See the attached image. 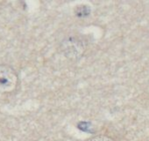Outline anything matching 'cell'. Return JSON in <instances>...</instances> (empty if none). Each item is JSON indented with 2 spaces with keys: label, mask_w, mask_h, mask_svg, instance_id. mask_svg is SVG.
Segmentation results:
<instances>
[{
  "label": "cell",
  "mask_w": 149,
  "mask_h": 141,
  "mask_svg": "<svg viewBox=\"0 0 149 141\" xmlns=\"http://www.w3.org/2000/svg\"><path fill=\"white\" fill-rule=\"evenodd\" d=\"M19 83L16 70L8 64H0V93L14 91Z\"/></svg>",
  "instance_id": "obj_2"
},
{
  "label": "cell",
  "mask_w": 149,
  "mask_h": 141,
  "mask_svg": "<svg viewBox=\"0 0 149 141\" xmlns=\"http://www.w3.org/2000/svg\"><path fill=\"white\" fill-rule=\"evenodd\" d=\"M91 141H114L111 137L105 135H97L91 139Z\"/></svg>",
  "instance_id": "obj_3"
},
{
  "label": "cell",
  "mask_w": 149,
  "mask_h": 141,
  "mask_svg": "<svg viewBox=\"0 0 149 141\" xmlns=\"http://www.w3.org/2000/svg\"><path fill=\"white\" fill-rule=\"evenodd\" d=\"M60 48L65 57L72 61H77L84 56L86 50V44L78 36H68L61 42Z\"/></svg>",
  "instance_id": "obj_1"
}]
</instances>
